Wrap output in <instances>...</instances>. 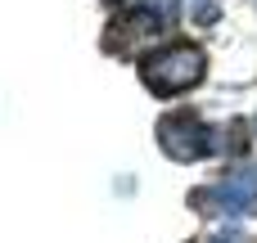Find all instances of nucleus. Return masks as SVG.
<instances>
[{"instance_id": "1", "label": "nucleus", "mask_w": 257, "mask_h": 243, "mask_svg": "<svg viewBox=\"0 0 257 243\" xmlns=\"http://www.w3.org/2000/svg\"><path fill=\"white\" fill-rule=\"evenodd\" d=\"M145 72H149V86H154V90H185V86L199 81L203 54H199L194 45H172V50L154 54V59L145 63Z\"/></svg>"}, {"instance_id": "2", "label": "nucleus", "mask_w": 257, "mask_h": 243, "mask_svg": "<svg viewBox=\"0 0 257 243\" xmlns=\"http://www.w3.org/2000/svg\"><path fill=\"white\" fill-rule=\"evenodd\" d=\"M217 18V5H199V23H212Z\"/></svg>"}]
</instances>
